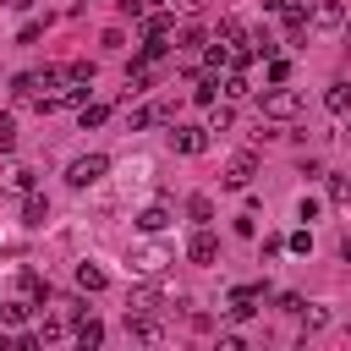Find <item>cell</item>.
<instances>
[{
    "instance_id": "5bb4252c",
    "label": "cell",
    "mask_w": 351,
    "mask_h": 351,
    "mask_svg": "<svg viewBox=\"0 0 351 351\" xmlns=\"http://www.w3.org/2000/svg\"><path fill=\"white\" fill-rule=\"evenodd\" d=\"M324 110H329V115H346V110H351V82H329Z\"/></svg>"
},
{
    "instance_id": "603a6c76",
    "label": "cell",
    "mask_w": 351,
    "mask_h": 351,
    "mask_svg": "<svg viewBox=\"0 0 351 351\" xmlns=\"http://www.w3.org/2000/svg\"><path fill=\"white\" fill-rule=\"evenodd\" d=\"M66 82H93V60H71L66 66Z\"/></svg>"
},
{
    "instance_id": "9a60e30c",
    "label": "cell",
    "mask_w": 351,
    "mask_h": 351,
    "mask_svg": "<svg viewBox=\"0 0 351 351\" xmlns=\"http://www.w3.org/2000/svg\"><path fill=\"white\" fill-rule=\"evenodd\" d=\"M0 186H5V192H33V170H27V165H11V170L0 176Z\"/></svg>"
},
{
    "instance_id": "4316f807",
    "label": "cell",
    "mask_w": 351,
    "mask_h": 351,
    "mask_svg": "<svg viewBox=\"0 0 351 351\" xmlns=\"http://www.w3.org/2000/svg\"><path fill=\"white\" fill-rule=\"evenodd\" d=\"M214 88H219V82H214V77H203V82L192 88V99H197V104H214Z\"/></svg>"
},
{
    "instance_id": "7c38bea8",
    "label": "cell",
    "mask_w": 351,
    "mask_h": 351,
    "mask_svg": "<svg viewBox=\"0 0 351 351\" xmlns=\"http://www.w3.org/2000/svg\"><path fill=\"white\" fill-rule=\"evenodd\" d=\"M104 285H110V274L99 263H77V291H104Z\"/></svg>"
},
{
    "instance_id": "9c48e42d",
    "label": "cell",
    "mask_w": 351,
    "mask_h": 351,
    "mask_svg": "<svg viewBox=\"0 0 351 351\" xmlns=\"http://www.w3.org/2000/svg\"><path fill=\"white\" fill-rule=\"evenodd\" d=\"M49 219V197H38V192H22V225L27 230H38Z\"/></svg>"
},
{
    "instance_id": "836d02e7",
    "label": "cell",
    "mask_w": 351,
    "mask_h": 351,
    "mask_svg": "<svg viewBox=\"0 0 351 351\" xmlns=\"http://www.w3.org/2000/svg\"><path fill=\"white\" fill-rule=\"evenodd\" d=\"M170 5H181V11H203V0H170Z\"/></svg>"
},
{
    "instance_id": "e0dca14e",
    "label": "cell",
    "mask_w": 351,
    "mask_h": 351,
    "mask_svg": "<svg viewBox=\"0 0 351 351\" xmlns=\"http://www.w3.org/2000/svg\"><path fill=\"white\" fill-rule=\"evenodd\" d=\"M71 335H77V346H99V340H104V324H99V318H77Z\"/></svg>"
},
{
    "instance_id": "74e56055",
    "label": "cell",
    "mask_w": 351,
    "mask_h": 351,
    "mask_svg": "<svg viewBox=\"0 0 351 351\" xmlns=\"http://www.w3.org/2000/svg\"><path fill=\"white\" fill-rule=\"evenodd\" d=\"M225 5H241V0H225Z\"/></svg>"
},
{
    "instance_id": "d6986e66",
    "label": "cell",
    "mask_w": 351,
    "mask_h": 351,
    "mask_svg": "<svg viewBox=\"0 0 351 351\" xmlns=\"http://www.w3.org/2000/svg\"><path fill=\"white\" fill-rule=\"evenodd\" d=\"M126 313H159V296L154 291H132L126 296Z\"/></svg>"
},
{
    "instance_id": "f35d334b",
    "label": "cell",
    "mask_w": 351,
    "mask_h": 351,
    "mask_svg": "<svg viewBox=\"0 0 351 351\" xmlns=\"http://www.w3.org/2000/svg\"><path fill=\"white\" fill-rule=\"evenodd\" d=\"M0 5H11V0H0Z\"/></svg>"
},
{
    "instance_id": "484cf974",
    "label": "cell",
    "mask_w": 351,
    "mask_h": 351,
    "mask_svg": "<svg viewBox=\"0 0 351 351\" xmlns=\"http://www.w3.org/2000/svg\"><path fill=\"white\" fill-rule=\"evenodd\" d=\"M236 236H258V214H252V208L236 214Z\"/></svg>"
},
{
    "instance_id": "44dd1931",
    "label": "cell",
    "mask_w": 351,
    "mask_h": 351,
    "mask_svg": "<svg viewBox=\"0 0 351 351\" xmlns=\"http://www.w3.org/2000/svg\"><path fill=\"white\" fill-rule=\"evenodd\" d=\"M33 88H38V71H22V77H11V93H16V99H33Z\"/></svg>"
},
{
    "instance_id": "ba28073f",
    "label": "cell",
    "mask_w": 351,
    "mask_h": 351,
    "mask_svg": "<svg viewBox=\"0 0 351 351\" xmlns=\"http://www.w3.org/2000/svg\"><path fill=\"white\" fill-rule=\"evenodd\" d=\"M258 302H263V285H236L225 313H230V318H252V313H258Z\"/></svg>"
},
{
    "instance_id": "5b68a950",
    "label": "cell",
    "mask_w": 351,
    "mask_h": 351,
    "mask_svg": "<svg viewBox=\"0 0 351 351\" xmlns=\"http://www.w3.org/2000/svg\"><path fill=\"white\" fill-rule=\"evenodd\" d=\"M170 148L186 154V159H197V154L208 148V126H176V132H170Z\"/></svg>"
},
{
    "instance_id": "e575fe53",
    "label": "cell",
    "mask_w": 351,
    "mask_h": 351,
    "mask_svg": "<svg viewBox=\"0 0 351 351\" xmlns=\"http://www.w3.org/2000/svg\"><path fill=\"white\" fill-rule=\"evenodd\" d=\"M340 263H351V236H346V241H340Z\"/></svg>"
},
{
    "instance_id": "ffe728a7",
    "label": "cell",
    "mask_w": 351,
    "mask_h": 351,
    "mask_svg": "<svg viewBox=\"0 0 351 351\" xmlns=\"http://www.w3.org/2000/svg\"><path fill=\"white\" fill-rule=\"evenodd\" d=\"M329 203L335 208H351V181L346 176H329Z\"/></svg>"
},
{
    "instance_id": "3957f363",
    "label": "cell",
    "mask_w": 351,
    "mask_h": 351,
    "mask_svg": "<svg viewBox=\"0 0 351 351\" xmlns=\"http://www.w3.org/2000/svg\"><path fill=\"white\" fill-rule=\"evenodd\" d=\"M104 176H110V159H104V154H82V159L66 165V181H71L77 192H82V186H99Z\"/></svg>"
},
{
    "instance_id": "d590c367",
    "label": "cell",
    "mask_w": 351,
    "mask_h": 351,
    "mask_svg": "<svg viewBox=\"0 0 351 351\" xmlns=\"http://www.w3.org/2000/svg\"><path fill=\"white\" fill-rule=\"evenodd\" d=\"M263 5H269V11H285V5H291V0H263Z\"/></svg>"
},
{
    "instance_id": "f546056e",
    "label": "cell",
    "mask_w": 351,
    "mask_h": 351,
    "mask_svg": "<svg viewBox=\"0 0 351 351\" xmlns=\"http://www.w3.org/2000/svg\"><path fill=\"white\" fill-rule=\"evenodd\" d=\"M285 77H291V66H285L280 55H269V82H285Z\"/></svg>"
},
{
    "instance_id": "4dcf8cb0",
    "label": "cell",
    "mask_w": 351,
    "mask_h": 351,
    "mask_svg": "<svg viewBox=\"0 0 351 351\" xmlns=\"http://www.w3.org/2000/svg\"><path fill=\"white\" fill-rule=\"evenodd\" d=\"M285 247H291V252H313V230H296Z\"/></svg>"
},
{
    "instance_id": "83f0119b",
    "label": "cell",
    "mask_w": 351,
    "mask_h": 351,
    "mask_svg": "<svg viewBox=\"0 0 351 351\" xmlns=\"http://www.w3.org/2000/svg\"><path fill=\"white\" fill-rule=\"evenodd\" d=\"M60 335H66L60 318H44V324H38V340H60Z\"/></svg>"
},
{
    "instance_id": "f1b7e54d",
    "label": "cell",
    "mask_w": 351,
    "mask_h": 351,
    "mask_svg": "<svg viewBox=\"0 0 351 351\" xmlns=\"http://www.w3.org/2000/svg\"><path fill=\"white\" fill-rule=\"evenodd\" d=\"M0 148H16V121L0 115Z\"/></svg>"
},
{
    "instance_id": "ac0fdd59",
    "label": "cell",
    "mask_w": 351,
    "mask_h": 351,
    "mask_svg": "<svg viewBox=\"0 0 351 351\" xmlns=\"http://www.w3.org/2000/svg\"><path fill=\"white\" fill-rule=\"evenodd\" d=\"M16 296H27V302H38V296H44V280H38L33 269H22V274H16Z\"/></svg>"
},
{
    "instance_id": "d6a6232c",
    "label": "cell",
    "mask_w": 351,
    "mask_h": 351,
    "mask_svg": "<svg viewBox=\"0 0 351 351\" xmlns=\"http://www.w3.org/2000/svg\"><path fill=\"white\" fill-rule=\"evenodd\" d=\"M302 307H307V302H302L296 291H285V296H280V313H302Z\"/></svg>"
},
{
    "instance_id": "cb8c5ba5",
    "label": "cell",
    "mask_w": 351,
    "mask_h": 351,
    "mask_svg": "<svg viewBox=\"0 0 351 351\" xmlns=\"http://www.w3.org/2000/svg\"><path fill=\"white\" fill-rule=\"evenodd\" d=\"M247 93H252V88H247V77H241V71H230V77H225V99H247Z\"/></svg>"
},
{
    "instance_id": "8d00e7d4",
    "label": "cell",
    "mask_w": 351,
    "mask_h": 351,
    "mask_svg": "<svg viewBox=\"0 0 351 351\" xmlns=\"http://www.w3.org/2000/svg\"><path fill=\"white\" fill-rule=\"evenodd\" d=\"M11 5H16V11H27V5H38V0H11Z\"/></svg>"
},
{
    "instance_id": "8fae6325",
    "label": "cell",
    "mask_w": 351,
    "mask_h": 351,
    "mask_svg": "<svg viewBox=\"0 0 351 351\" xmlns=\"http://www.w3.org/2000/svg\"><path fill=\"white\" fill-rule=\"evenodd\" d=\"M170 22H176V5L165 11V5H154L148 16H143V38H165L170 33Z\"/></svg>"
},
{
    "instance_id": "8992f818",
    "label": "cell",
    "mask_w": 351,
    "mask_h": 351,
    "mask_svg": "<svg viewBox=\"0 0 351 351\" xmlns=\"http://www.w3.org/2000/svg\"><path fill=\"white\" fill-rule=\"evenodd\" d=\"M252 176H258V159H252V154H236V159L225 165V176H219V186H230V192H241V186H252Z\"/></svg>"
},
{
    "instance_id": "30bf717a",
    "label": "cell",
    "mask_w": 351,
    "mask_h": 351,
    "mask_svg": "<svg viewBox=\"0 0 351 351\" xmlns=\"http://www.w3.org/2000/svg\"><path fill=\"white\" fill-rule=\"evenodd\" d=\"M165 225H170V208H165V203H148V208H137V230H143V236H159Z\"/></svg>"
},
{
    "instance_id": "277c9868",
    "label": "cell",
    "mask_w": 351,
    "mask_h": 351,
    "mask_svg": "<svg viewBox=\"0 0 351 351\" xmlns=\"http://www.w3.org/2000/svg\"><path fill=\"white\" fill-rule=\"evenodd\" d=\"M307 27H318V33H340V27H346V5H340V0H318V5L307 11Z\"/></svg>"
},
{
    "instance_id": "6da1fadb",
    "label": "cell",
    "mask_w": 351,
    "mask_h": 351,
    "mask_svg": "<svg viewBox=\"0 0 351 351\" xmlns=\"http://www.w3.org/2000/svg\"><path fill=\"white\" fill-rule=\"evenodd\" d=\"M170 263H176V252H170L165 241H143V247H132V252H126V269H132V274H143V280L165 274Z\"/></svg>"
},
{
    "instance_id": "4fadbf2b",
    "label": "cell",
    "mask_w": 351,
    "mask_h": 351,
    "mask_svg": "<svg viewBox=\"0 0 351 351\" xmlns=\"http://www.w3.org/2000/svg\"><path fill=\"white\" fill-rule=\"evenodd\" d=\"M33 307H38V302H27V296H16V302H5V307H0V318H5L11 329H22V324L33 318Z\"/></svg>"
},
{
    "instance_id": "7a4b0ae2",
    "label": "cell",
    "mask_w": 351,
    "mask_h": 351,
    "mask_svg": "<svg viewBox=\"0 0 351 351\" xmlns=\"http://www.w3.org/2000/svg\"><path fill=\"white\" fill-rule=\"evenodd\" d=\"M258 110H263V121H296V115H302V93L274 82V88L258 99Z\"/></svg>"
},
{
    "instance_id": "2e32d148",
    "label": "cell",
    "mask_w": 351,
    "mask_h": 351,
    "mask_svg": "<svg viewBox=\"0 0 351 351\" xmlns=\"http://www.w3.org/2000/svg\"><path fill=\"white\" fill-rule=\"evenodd\" d=\"M186 214H192V225H208V219H214V197H208V192H192V197H186Z\"/></svg>"
},
{
    "instance_id": "7402d4cb",
    "label": "cell",
    "mask_w": 351,
    "mask_h": 351,
    "mask_svg": "<svg viewBox=\"0 0 351 351\" xmlns=\"http://www.w3.org/2000/svg\"><path fill=\"white\" fill-rule=\"evenodd\" d=\"M104 115H110V110H104V104H82V110H77V126H82V132H88V126H99V121H104Z\"/></svg>"
},
{
    "instance_id": "1f68e13d",
    "label": "cell",
    "mask_w": 351,
    "mask_h": 351,
    "mask_svg": "<svg viewBox=\"0 0 351 351\" xmlns=\"http://www.w3.org/2000/svg\"><path fill=\"white\" fill-rule=\"evenodd\" d=\"M99 44H104V49H126V33H121V27H110V33L99 38Z\"/></svg>"
},
{
    "instance_id": "d4e9b609",
    "label": "cell",
    "mask_w": 351,
    "mask_h": 351,
    "mask_svg": "<svg viewBox=\"0 0 351 351\" xmlns=\"http://www.w3.org/2000/svg\"><path fill=\"white\" fill-rule=\"evenodd\" d=\"M236 115H230V104H214V115H208V132H225Z\"/></svg>"
},
{
    "instance_id": "52a82bcc",
    "label": "cell",
    "mask_w": 351,
    "mask_h": 351,
    "mask_svg": "<svg viewBox=\"0 0 351 351\" xmlns=\"http://www.w3.org/2000/svg\"><path fill=\"white\" fill-rule=\"evenodd\" d=\"M186 258H192V263H214V258H219V241H214L208 225H197V230L186 236Z\"/></svg>"
}]
</instances>
